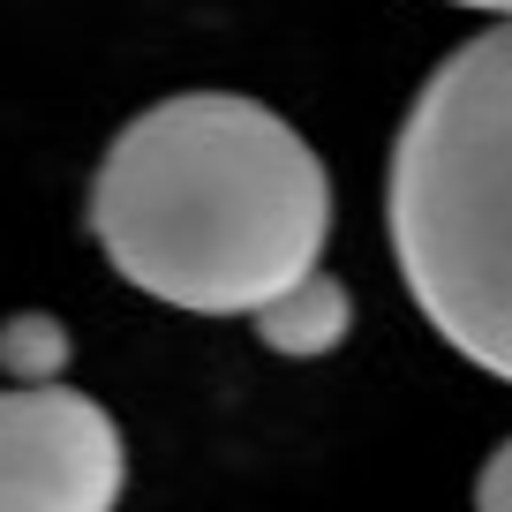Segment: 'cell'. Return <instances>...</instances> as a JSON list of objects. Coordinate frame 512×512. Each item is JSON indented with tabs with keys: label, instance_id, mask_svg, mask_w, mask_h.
<instances>
[{
	"label": "cell",
	"instance_id": "obj_2",
	"mask_svg": "<svg viewBox=\"0 0 512 512\" xmlns=\"http://www.w3.org/2000/svg\"><path fill=\"white\" fill-rule=\"evenodd\" d=\"M384 226L430 332L512 384V23L422 83L384 174Z\"/></svg>",
	"mask_w": 512,
	"mask_h": 512
},
{
	"label": "cell",
	"instance_id": "obj_3",
	"mask_svg": "<svg viewBox=\"0 0 512 512\" xmlns=\"http://www.w3.org/2000/svg\"><path fill=\"white\" fill-rule=\"evenodd\" d=\"M128 452L113 415L76 384L0 392V512H113Z\"/></svg>",
	"mask_w": 512,
	"mask_h": 512
},
{
	"label": "cell",
	"instance_id": "obj_4",
	"mask_svg": "<svg viewBox=\"0 0 512 512\" xmlns=\"http://www.w3.org/2000/svg\"><path fill=\"white\" fill-rule=\"evenodd\" d=\"M347 324H354L347 287H339L332 272H317V279H302L287 302H272L264 317H256V339H264L272 354H294V362H309V354H332L339 339H347Z\"/></svg>",
	"mask_w": 512,
	"mask_h": 512
},
{
	"label": "cell",
	"instance_id": "obj_6",
	"mask_svg": "<svg viewBox=\"0 0 512 512\" xmlns=\"http://www.w3.org/2000/svg\"><path fill=\"white\" fill-rule=\"evenodd\" d=\"M475 512H512V437L490 452V467H482V482H475Z\"/></svg>",
	"mask_w": 512,
	"mask_h": 512
},
{
	"label": "cell",
	"instance_id": "obj_1",
	"mask_svg": "<svg viewBox=\"0 0 512 512\" xmlns=\"http://www.w3.org/2000/svg\"><path fill=\"white\" fill-rule=\"evenodd\" d=\"M91 234L136 294L256 324L324 272L332 181L272 106L189 91L113 136L91 181Z\"/></svg>",
	"mask_w": 512,
	"mask_h": 512
},
{
	"label": "cell",
	"instance_id": "obj_7",
	"mask_svg": "<svg viewBox=\"0 0 512 512\" xmlns=\"http://www.w3.org/2000/svg\"><path fill=\"white\" fill-rule=\"evenodd\" d=\"M452 8H490V16H505V23H512V0H452Z\"/></svg>",
	"mask_w": 512,
	"mask_h": 512
},
{
	"label": "cell",
	"instance_id": "obj_5",
	"mask_svg": "<svg viewBox=\"0 0 512 512\" xmlns=\"http://www.w3.org/2000/svg\"><path fill=\"white\" fill-rule=\"evenodd\" d=\"M68 362V332L53 317H16L8 332H0V369H16L23 384H53V369Z\"/></svg>",
	"mask_w": 512,
	"mask_h": 512
}]
</instances>
